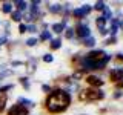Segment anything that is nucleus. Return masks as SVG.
Masks as SVG:
<instances>
[{"label":"nucleus","instance_id":"nucleus-15","mask_svg":"<svg viewBox=\"0 0 123 115\" xmlns=\"http://www.w3.org/2000/svg\"><path fill=\"white\" fill-rule=\"evenodd\" d=\"M5 106H6V95L2 94V95H0V112H3Z\"/></svg>","mask_w":123,"mask_h":115},{"label":"nucleus","instance_id":"nucleus-10","mask_svg":"<svg viewBox=\"0 0 123 115\" xmlns=\"http://www.w3.org/2000/svg\"><path fill=\"white\" fill-rule=\"evenodd\" d=\"M17 103H18V104H22V106H25L26 109L34 106V103L31 101V100H26V98H18V100H17Z\"/></svg>","mask_w":123,"mask_h":115},{"label":"nucleus","instance_id":"nucleus-11","mask_svg":"<svg viewBox=\"0 0 123 115\" xmlns=\"http://www.w3.org/2000/svg\"><path fill=\"white\" fill-rule=\"evenodd\" d=\"M2 11H3L5 14H11V12H12V5H11L9 2H5V3L2 5Z\"/></svg>","mask_w":123,"mask_h":115},{"label":"nucleus","instance_id":"nucleus-27","mask_svg":"<svg viewBox=\"0 0 123 115\" xmlns=\"http://www.w3.org/2000/svg\"><path fill=\"white\" fill-rule=\"evenodd\" d=\"M43 61H46V63H51V61H52V55H49V54H48V55H45L43 57Z\"/></svg>","mask_w":123,"mask_h":115},{"label":"nucleus","instance_id":"nucleus-20","mask_svg":"<svg viewBox=\"0 0 123 115\" xmlns=\"http://www.w3.org/2000/svg\"><path fill=\"white\" fill-rule=\"evenodd\" d=\"M49 11H51V12H62V6L60 5H52V6H49Z\"/></svg>","mask_w":123,"mask_h":115},{"label":"nucleus","instance_id":"nucleus-5","mask_svg":"<svg viewBox=\"0 0 123 115\" xmlns=\"http://www.w3.org/2000/svg\"><path fill=\"white\" fill-rule=\"evenodd\" d=\"M75 35L80 38H86L89 37V28L86 25H77L75 26Z\"/></svg>","mask_w":123,"mask_h":115},{"label":"nucleus","instance_id":"nucleus-19","mask_svg":"<svg viewBox=\"0 0 123 115\" xmlns=\"http://www.w3.org/2000/svg\"><path fill=\"white\" fill-rule=\"evenodd\" d=\"M20 83L25 89H29V83H28V78H26V77H20Z\"/></svg>","mask_w":123,"mask_h":115},{"label":"nucleus","instance_id":"nucleus-13","mask_svg":"<svg viewBox=\"0 0 123 115\" xmlns=\"http://www.w3.org/2000/svg\"><path fill=\"white\" fill-rule=\"evenodd\" d=\"M11 18H12L14 22H20L22 20V12H20V11H14V12H11Z\"/></svg>","mask_w":123,"mask_h":115},{"label":"nucleus","instance_id":"nucleus-25","mask_svg":"<svg viewBox=\"0 0 123 115\" xmlns=\"http://www.w3.org/2000/svg\"><path fill=\"white\" fill-rule=\"evenodd\" d=\"M37 43V38H28V40H26V45L28 46H34Z\"/></svg>","mask_w":123,"mask_h":115},{"label":"nucleus","instance_id":"nucleus-12","mask_svg":"<svg viewBox=\"0 0 123 115\" xmlns=\"http://www.w3.org/2000/svg\"><path fill=\"white\" fill-rule=\"evenodd\" d=\"M63 29H65V22H62V23H55V25H52V31H54V32H57V34H60Z\"/></svg>","mask_w":123,"mask_h":115},{"label":"nucleus","instance_id":"nucleus-32","mask_svg":"<svg viewBox=\"0 0 123 115\" xmlns=\"http://www.w3.org/2000/svg\"><path fill=\"white\" fill-rule=\"evenodd\" d=\"M117 87H123V80H120V81L117 83Z\"/></svg>","mask_w":123,"mask_h":115},{"label":"nucleus","instance_id":"nucleus-24","mask_svg":"<svg viewBox=\"0 0 123 115\" xmlns=\"http://www.w3.org/2000/svg\"><path fill=\"white\" fill-rule=\"evenodd\" d=\"M72 35H74V29H66V32H65V37L66 38H72Z\"/></svg>","mask_w":123,"mask_h":115},{"label":"nucleus","instance_id":"nucleus-18","mask_svg":"<svg viewBox=\"0 0 123 115\" xmlns=\"http://www.w3.org/2000/svg\"><path fill=\"white\" fill-rule=\"evenodd\" d=\"M94 43H95V40H94V38H92L91 35H89V37H86V38H83V45H85V46H92Z\"/></svg>","mask_w":123,"mask_h":115},{"label":"nucleus","instance_id":"nucleus-7","mask_svg":"<svg viewBox=\"0 0 123 115\" xmlns=\"http://www.w3.org/2000/svg\"><path fill=\"white\" fill-rule=\"evenodd\" d=\"M109 78H111V81H120V80L123 78V69L122 68H115L112 69V71L109 72Z\"/></svg>","mask_w":123,"mask_h":115},{"label":"nucleus","instance_id":"nucleus-31","mask_svg":"<svg viewBox=\"0 0 123 115\" xmlns=\"http://www.w3.org/2000/svg\"><path fill=\"white\" fill-rule=\"evenodd\" d=\"M5 41H6V37H2V38H0V46L5 43Z\"/></svg>","mask_w":123,"mask_h":115},{"label":"nucleus","instance_id":"nucleus-9","mask_svg":"<svg viewBox=\"0 0 123 115\" xmlns=\"http://www.w3.org/2000/svg\"><path fill=\"white\" fill-rule=\"evenodd\" d=\"M97 28L102 34H106V20L103 17H98L97 18Z\"/></svg>","mask_w":123,"mask_h":115},{"label":"nucleus","instance_id":"nucleus-1","mask_svg":"<svg viewBox=\"0 0 123 115\" xmlns=\"http://www.w3.org/2000/svg\"><path fill=\"white\" fill-rule=\"evenodd\" d=\"M69 104H71V95L63 89L51 91L49 95H48V98H46V101H45L46 109H48V112H51V114L65 112Z\"/></svg>","mask_w":123,"mask_h":115},{"label":"nucleus","instance_id":"nucleus-29","mask_svg":"<svg viewBox=\"0 0 123 115\" xmlns=\"http://www.w3.org/2000/svg\"><path fill=\"white\" fill-rule=\"evenodd\" d=\"M42 89H43L45 92H51V87H49L48 84H43V86H42Z\"/></svg>","mask_w":123,"mask_h":115},{"label":"nucleus","instance_id":"nucleus-14","mask_svg":"<svg viewBox=\"0 0 123 115\" xmlns=\"http://www.w3.org/2000/svg\"><path fill=\"white\" fill-rule=\"evenodd\" d=\"M117 28H118L117 20H112V23H111V28H109V32H111V35H112V37H114V34L117 32Z\"/></svg>","mask_w":123,"mask_h":115},{"label":"nucleus","instance_id":"nucleus-28","mask_svg":"<svg viewBox=\"0 0 123 115\" xmlns=\"http://www.w3.org/2000/svg\"><path fill=\"white\" fill-rule=\"evenodd\" d=\"M114 43H115V37H109L106 40V45H114Z\"/></svg>","mask_w":123,"mask_h":115},{"label":"nucleus","instance_id":"nucleus-6","mask_svg":"<svg viewBox=\"0 0 123 115\" xmlns=\"http://www.w3.org/2000/svg\"><path fill=\"white\" fill-rule=\"evenodd\" d=\"M89 11H91V6L89 5H85L82 8H79V9H74V11H72V15H74L75 18H83L86 14H89Z\"/></svg>","mask_w":123,"mask_h":115},{"label":"nucleus","instance_id":"nucleus-23","mask_svg":"<svg viewBox=\"0 0 123 115\" xmlns=\"http://www.w3.org/2000/svg\"><path fill=\"white\" fill-rule=\"evenodd\" d=\"M26 31H28V26L23 25V23H20V25H18V32L23 34V32H26Z\"/></svg>","mask_w":123,"mask_h":115},{"label":"nucleus","instance_id":"nucleus-33","mask_svg":"<svg viewBox=\"0 0 123 115\" xmlns=\"http://www.w3.org/2000/svg\"><path fill=\"white\" fill-rule=\"evenodd\" d=\"M117 60H120V61H123V55H122V54H118V55H117Z\"/></svg>","mask_w":123,"mask_h":115},{"label":"nucleus","instance_id":"nucleus-3","mask_svg":"<svg viewBox=\"0 0 123 115\" xmlns=\"http://www.w3.org/2000/svg\"><path fill=\"white\" fill-rule=\"evenodd\" d=\"M105 94L100 89H85L79 94V100L80 101H98L103 100Z\"/></svg>","mask_w":123,"mask_h":115},{"label":"nucleus","instance_id":"nucleus-17","mask_svg":"<svg viewBox=\"0 0 123 115\" xmlns=\"http://www.w3.org/2000/svg\"><path fill=\"white\" fill-rule=\"evenodd\" d=\"M15 6H17V11H25L26 9V2H23V0H20V2H15Z\"/></svg>","mask_w":123,"mask_h":115},{"label":"nucleus","instance_id":"nucleus-8","mask_svg":"<svg viewBox=\"0 0 123 115\" xmlns=\"http://www.w3.org/2000/svg\"><path fill=\"white\" fill-rule=\"evenodd\" d=\"M86 83L89 84V86H94V87L103 86V80H100L98 77H95V75H88L86 77Z\"/></svg>","mask_w":123,"mask_h":115},{"label":"nucleus","instance_id":"nucleus-16","mask_svg":"<svg viewBox=\"0 0 123 115\" xmlns=\"http://www.w3.org/2000/svg\"><path fill=\"white\" fill-rule=\"evenodd\" d=\"M60 46H62V41L59 40V38H55V40H52V41H51V49H52V51L59 49Z\"/></svg>","mask_w":123,"mask_h":115},{"label":"nucleus","instance_id":"nucleus-30","mask_svg":"<svg viewBox=\"0 0 123 115\" xmlns=\"http://www.w3.org/2000/svg\"><path fill=\"white\" fill-rule=\"evenodd\" d=\"M28 31H29V32H36V26H29Z\"/></svg>","mask_w":123,"mask_h":115},{"label":"nucleus","instance_id":"nucleus-22","mask_svg":"<svg viewBox=\"0 0 123 115\" xmlns=\"http://www.w3.org/2000/svg\"><path fill=\"white\" fill-rule=\"evenodd\" d=\"M94 8H95L97 11H103V9H105V3H103V2H97Z\"/></svg>","mask_w":123,"mask_h":115},{"label":"nucleus","instance_id":"nucleus-4","mask_svg":"<svg viewBox=\"0 0 123 115\" xmlns=\"http://www.w3.org/2000/svg\"><path fill=\"white\" fill-rule=\"evenodd\" d=\"M29 114V110L26 109L25 106H22V104H12L8 109V112H6V115H28Z\"/></svg>","mask_w":123,"mask_h":115},{"label":"nucleus","instance_id":"nucleus-26","mask_svg":"<svg viewBox=\"0 0 123 115\" xmlns=\"http://www.w3.org/2000/svg\"><path fill=\"white\" fill-rule=\"evenodd\" d=\"M11 87H12L11 84H8V86H3V87H0V92H2V94H5V92H6V91H9Z\"/></svg>","mask_w":123,"mask_h":115},{"label":"nucleus","instance_id":"nucleus-34","mask_svg":"<svg viewBox=\"0 0 123 115\" xmlns=\"http://www.w3.org/2000/svg\"><path fill=\"white\" fill-rule=\"evenodd\" d=\"M120 26H122V28H123V20H122V22H120Z\"/></svg>","mask_w":123,"mask_h":115},{"label":"nucleus","instance_id":"nucleus-2","mask_svg":"<svg viewBox=\"0 0 123 115\" xmlns=\"http://www.w3.org/2000/svg\"><path fill=\"white\" fill-rule=\"evenodd\" d=\"M109 58L111 57L105 51H91L82 60V66L85 71L86 69H102L109 61Z\"/></svg>","mask_w":123,"mask_h":115},{"label":"nucleus","instance_id":"nucleus-21","mask_svg":"<svg viewBox=\"0 0 123 115\" xmlns=\"http://www.w3.org/2000/svg\"><path fill=\"white\" fill-rule=\"evenodd\" d=\"M49 38H51V34H49L48 31H43L42 35H40V40H49Z\"/></svg>","mask_w":123,"mask_h":115}]
</instances>
